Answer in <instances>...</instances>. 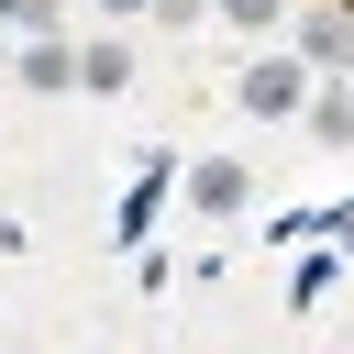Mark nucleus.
<instances>
[{
  "instance_id": "1",
  "label": "nucleus",
  "mask_w": 354,
  "mask_h": 354,
  "mask_svg": "<svg viewBox=\"0 0 354 354\" xmlns=\"http://www.w3.org/2000/svg\"><path fill=\"white\" fill-rule=\"evenodd\" d=\"M254 122H288L299 100H310V55H266V66H243V88H232Z\"/></svg>"
},
{
  "instance_id": "2",
  "label": "nucleus",
  "mask_w": 354,
  "mask_h": 354,
  "mask_svg": "<svg viewBox=\"0 0 354 354\" xmlns=\"http://www.w3.org/2000/svg\"><path fill=\"white\" fill-rule=\"evenodd\" d=\"M299 55H310V66H343V55H354V11H310V22H299Z\"/></svg>"
},
{
  "instance_id": "3",
  "label": "nucleus",
  "mask_w": 354,
  "mask_h": 354,
  "mask_svg": "<svg viewBox=\"0 0 354 354\" xmlns=\"http://www.w3.org/2000/svg\"><path fill=\"white\" fill-rule=\"evenodd\" d=\"M66 77H77V55H66L55 33H33V44H22V88H66Z\"/></svg>"
},
{
  "instance_id": "4",
  "label": "nucleus",
  "mask_w": 354,
  "mask_h": 354,
  "mask_svg": "<svg viewBox=\"0 0 354 354\" xmlns=\"http://www.w3.org/2000/svg\"><path fill=\"white\" fill-rule=\"evenodd\" d=\"M188 199H199V210H243V166H232V155H210V166L188 177Z\"/></svg>"
},
{
  "instance_id": "5",
  "label": "nucleus",
  "mask_w": 354,
  "mask_h": 354,
  "mask_svg": "<svg viewBox=\"0 0 354 354\" xmlns=\"http://www.w3.org/2000/svg\"><path fill=\"white\" fill-rule=\"evenodd\" d=\"M122 77H133L122 44H88V55H77V88H122Z\"/></svg>"
},
{
  "instance_id": "6",
  "label": "nucleus",
  "mask_w": 354,
  "mask_h": 354,
  "mask_svg": "<svg viewBox=\"0 0 354 354\" xmlns=\"http://www.w3.org/2000/svg\"><path fill=\"white\" fill-rule=\"evenodd\" d=\"M310 133H321V144H354V88H332V100H310Z\"/></svg>"
},
{
  "instance_id": "7",
  "label": "nucleus",
  "mask_w": 354,
  "mask_h": 354,
  "mask_svg": "<svg viewBox=\"0 0 354 354\" xmlns=\"http://www.w3.org/2000/svg\"><path fill=\"white\" fill-rule=\"evenodd\" d=\"M277 11H288V0H221V22H232V33H277Z\"/></svg>"
},
{
  "instance_id": "8",
  "label": "nucleus",
  "mask_w": 354,
  "mask_h": 354,
  "mask_svg": "<svg viewBox=\"0 0 354 354\" xmlns=\"http://www.w3.org/2000/svg\"><path fill=\"white\" fill-rule=\"evenodd\" d=\"M88 11H111V22H133V11H155V0H88Z\"/></svg>"
},
{
  "instance_id": "9",
  "label": "nucleus",
  "mask_w": 354,
  "mask_h": 354,
  "mask_svg": "<svg viewBox=\"0 0 354 354\" xmlns=\"http://www.w3.org/2000/svg\"><path fill=\"white\" fill-rule=\"evenodd\" d=\"M343 11H354V0H343Z\"/></svg>"
}]
</instances>
